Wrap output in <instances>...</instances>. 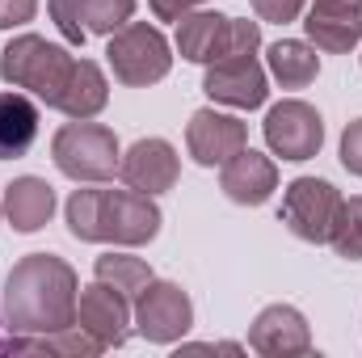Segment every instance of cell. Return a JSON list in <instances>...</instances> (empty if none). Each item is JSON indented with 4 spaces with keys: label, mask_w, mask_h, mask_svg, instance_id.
Returning a JSON list of instances; mask_svg holds the SVG:
<instances>
[{
    "label": "cell",
    "mask_w": 362,
    "mask_h": 358,
    "mask_svg": "<svg viewBox=\"0 0 362 358\" xmlns=\"http://www.w3.org/2000/svg\"><path fill=\"white\" fill-rule=\"evenodd\" d=\"M97 278L110 282L118 295H127V299L135 304L139 291L152 282V270H148L144 258H131V253H105V258H97Z\"/></svg>",
    "instance_id": "cell-21"
},
{
    "label": "cell",
    "mask_w": 362,
    "mask_h": 358,
    "mask_svg": "<svg viewBox=\"0 0 362 358\" xmlns=\"http://www.w3.org/2000/svg\"><path fill=\"white\" fill-rule=\"evenodd\" d=\"M253 8H257L262 21H278V25H286V21L299 17L303 0H253Z\"/></svg>",
    "instance_id": "cell-25"
},
{
    "label": "cell",
    "mask_w": 362,
    "mask_h": 358,
    "mask_svg": "<svg viewBox=\"0 0 362 358\" xmlns=\"http://www.w3.org/2000/svg\"><path fill=\"white\" fill-rule=\"evenodd\" d=\"M185 144H189V156L198 165H228L236 152H245V122L232 118V114H215V110H198L189 118V131H185Z\"/></svg>",
    "instance_id": "cell-12"
},
{
    "label": "cell",
    "mask_w": 362,
    "mask_h": 358,
    "mask_svg": "<svg viewBox=\"0 0 362 358\" xmlns=\"http://www.w3.org/2000/svg\"><path fill=\"white\" fill-rule=\"evenodd\" d=\"M76 325L89 329L105 350L110 346H122L131 337V299L118 295L110 282L97 278L93 287L81 291V299H76Z\"/></svg>",
    "instance_id": "cell-11"
},
{
    "label": "cell",
    "mask_w": 362,
    "mask_h": 358,
    "mask_svg": "<svg viewBox=\"0 0 362 358\" xmlns=\"http://www.w3.org/2000/svg\"><path fill=\"white\" fill-rule=\"evenodd\" d=\"M303 30L320 51H350L362 38V0H312Z\"/></svg>",
    "instance_id": "cell-14"
},
{
    "label": "cell",
    "mask_w": 362,
    "mask_h": 358,
    "mask_svg": "<svg viewBox=\"0 0 362 358\" xmlns=\"http://www.w3.org/2000/svg\"><path fill=\"white\" fill-rule=\"evenodd\" d=\"M76 4L81 0H51V21L59 25V34L68 38V42H85V30H81V21H76Z\"/></svg>",
    "instance_id": "cell-24"
},
{
    "label": "cell",
    "mask_w": 362,
    "mask_h": 358,
    "mask_svg": "<svg viewBox=\"0 0 362 358\" xmlns=\"http://www.w3.org/2000/svg\"><path fill=\"white\" fill-rule=\"evenodd\" d=\"M81 282L55 253H30L4 278V312L13 333H59L76 325Z\"/></svg>",
    "instance_id": "cell-1"
},
{
    "label": "cell",
    "mask_w": 362,
    "mask_h": 358,
    "mask_svg": "<svg viewBox=\"0 0 362 358\" xmlns=\"http://www.w3.org/2000/svg\"><path fill=\"white\" fill-rule=\"evenodd\" d=\"M329 245H333L346 262H362V198L341 202L337 224H333V232H329Z\"/></svg>",
    "instance_id": "cell-23"
},
{
    "label": "cell",
    "mask_w": 362,
    "mask_h": 358,
    "mask_svg": "<svg viewBox=\"0 0 362 358\" xmlns=\"http://www.w3.org/2000/svg\"><path fill=\"white\" fill-rule=\"evenodd\" d=\"M194 4H202V0H152V13L160 21H181L185 13H194Z\"/></svg>",
    "instance_id": "cell-28"
},
{
    "label": "cell",
    "mask_w": 362,
    "mask_h": 358,
    "mask_svg": "<svg viewBox=\"0 0 362 358\" xmlns=\"http://www.w3.org/2000/svg\"><path fill=\"white\" fill-rule=\"evenodd\" d=\"M249 346L262 350V354H308L312 350V337H308V321L286 308V304H274L257 316L253 333H249Z\"/></svg>",
    "instance_id": "cell-16"
},
{
    "label": "cell",
    "mask_w": 362,
    "mask_h": 358,
    "mask_svg": "<svg viewBox=\"0 0 362 358\" xmlns=\"http://www.w3.org/2000/svg\"><path fill=\"white\" fill-rule=\"evenodd\" d=\"M72 64H76V59H72L64 47H55V42H47V38H38V34H21V38H13V42L4 47L0 72H4L8 85L34 89L47 105H55L59 93H64V85H68V76H72Z\"/></svg>",
    "instance_id": "cell-3"
},
{
    "label": "cell",
    "mask_w": 362,
    "mask_h": 358,
    "mask_svg": "<svg viewBox=\"0 0 362 358\" xmlns=\"http://www.w3.org/2000/svg\"><path fill=\"white\" fill-rule=\"evenodd\" d=\"M118 178L139 194H160L177 181V152L165 139H139L118 161Z\"/></svg>",
    "instance_id": "cell-13"
},
{
    "label": "cell",
    "mask_w": 362,
    "mask_h": 358,
    "mask_svg": "<svg viewBox=\"0 0 362 358\" xmlns=\"http://www.w3.org/2000/svg\"><path fill=\"white\" fill-rule=\"evenodd\" d=\"M257 42H262L257 21L219 17V13H185L177 30L181 55L194 64H215L223 55H249L257 51Z\"/></svg>",
    "instance_id": "cell-5"
},
{
    "label": "cell",
    "mask_w": 362,
    "mask_h": 358,
    "mask_svg": "<svg viewBox=\"0 0 362 358\" xmlns=\"http://www.w3.org/2000/svg\"><path fill=\"white\" fill-rule=\"evenodd\" d=\"M105 55H110V68L122 85H156L173 64L165 34L148 21H127L118 34H110Z\"/></svg>",
    "instance_id": "cell-6"
},
{
    "label": "cell",
    "mask_w": 362,
    "mask_h": 358,
    "mask_svg": "<svg viewBox=\"0 0 362 358\" xmlns=\"http://www.w3.org/2000/svg\"><path fill=\"white\" fill-rule=\"evenodd\" d=\"M105 97H110V85H105L101 68L93 59H76L68 85H64L59 101H55V110H64L68 118H93L105 105Z\"/></svg>",
    "instance_id": "cell-19"
},
{
    "label": "cell",
    "mask_w": 362,
    "mask_h": 358,
    "mask_svg": "<svg viewBox=\"0 0 362 358\" xmlns=\"http://www.w3.org/2000/svg\"><path fill=\"white\" fill-rule=\"evenodd\" d=\"M206 97L223 101V105H236V110H257L266 101V68L249 55H223L211 64L206 81H202Z\"/></svg>",
    "instance_id": "cell-10"
},
{
    "label": "cell",
    "mask_w": 362,
    "mask_h": 358,
    "mask_svg": "<svg viewBox=\"0 0 362 358\" xmlns=\"http://www.w3.org/2000/svg\"><path fill=\"white\" fill-rule=\"evenodd\" d=\"M135 0H81L76 4V21L85 34H114L131 21Z\"/></svg>",
    "instance_id": "cell-22"
},
{
    "label": "cell",
    "mask_w": 362,
    "mask_h": 358,
    "mask_svg": "<svg viewBox=\"0 0 362 358\" xmlns=\"http://www.w3.org/2000/svg\"><path fill=\"white\" fill-rule=\"evenodd\" d=\"M219 185H223V194H228L232 202H240V207H262L274 190H278V169H274L270 156L245 148V152H236V156L223 165Z\"/></svg>",
    "instance_id": "cell-15"
},
{
    "label": "cell",
    "mask_w": 362,
    "mask_h": 358,
    "mask_svg": "<svg viewBox=\"0 0 362 358\" xmlns=\"http://www.w3.org/2000/svg\"><path fill=\"white\" fill-rule=\"evenodd\" d=\"M55 165L59 173H68L72 181H105L118 173V139L110 127L89 122V118H76L68 127H59L55 144Z\"/></svg>",
    "instance_id": "cell-4"
},
{
    "label": "cell",
    "mask_w": 362,
    "mask_h": 358,
    "mask_svg": "<svg viewBox=\"0 0 362 358\" xmlns=\"http://www.w3.org/2000/svg\"><path fill=\"white\" fill-rule=\"evenodd\" d=\"M68 228L76 241H114V245H144L160 232V211L152 194L139 190H76L68 198Z\"/></svg>",
    "instance_id": "cell-2"
},
{
    "label": "cell",
    "mask_w": 362,
    "mask_h": 358,
    "mask_svg": "<svg viewBox=\"0 0 362 358\" xmlns=\"http://www.w3.org/2000/svg\"><path fill=\"white\" fill-rule=\"evenodd\" d=\"M194 321V308H189V295L173 287V282H148L135 299V329L148 337V342H177L181 333L189 329Z\"/></svg>",
    "instance_id": "cell-8"
},
{
    "label": "cell",
    "mask_w": 362,
    "mask_h": 358,
    "mask_svg": "<svg viewBox=\"0 0 362 358\" xmlns=\"http://www.w3.org/2000/svg\"><path fill=\"white\" fill-rule=\"evenodd\" d=\"M34 8H38V0H0V30L30 21V17H34Z\"/></svg>",
    "instance_id": "cell-27"
},
{
    "label": "cell",
    "mask_w": 362,
    "mask_h": 358,
    "mask_svg": "<svg viewBox=\"0 0 362 358\" xmlns=\"http://www.w3.org/2000/svg\"><path fill=\"white\" fill-rule=\"evenodd\" d=\"M320 139H325V127H320V114L308 101H278L266 114V144L282 161H308V156H316Z\"/></svg>",
    "instance_id": "cell-9"
},
{
    "label": "cell",
    "mask_w": 362,
    "mask_h": 358,
    "mask_svg": "<svg viewBox=\"0 0 362 358\" xmlns=\"http://www.w3.org/2000/svg\"><path fill=\"white\" fill-rule=\"evenodd\" d=\"M341 194H337V185L325 178H299L286 185V194H282V224L299 236V241H308V245H329V232H333V224H337V211H341Z\"/></svg>",
    "instance_id": "cell-7"
},
{
    "label": "cell",
    "mask_w": 362,
    "mask_h": 358,
    "mask_svg": "<svg viewBox=\"0 0 362 358\" xmlns=\"http://www.w3.org/2000/svg\"><path fill=\"white\" fill-rule=\"evenodd\" d=\"M55 211V190L42 178H17L4 194V215L17 232H38Z\"/></svg>",
    "instance_id": "cell-18"
},
{
    "label": "cell",
    "mask_w": 362,
    "mask_h": 358,
    "mask_svg": "<svg viewBox=\"0 0 362 358\" xmlns=\"http://www.w3.org/2000/svg\"><path fill=\"white\" fill-rule=\"evenodd\" d=\"M38 139V105L25 93H0V161H17Z\"/></svg>",
    "instance_id": "cell-17"
},
{
    "label": "cell",
    "mask_w": 362,
    "mask_h": 358,
    "mask_svg": "<svg viewBox=\"0 0 362 358\" xmlns=\"http://www.w3.org/2000/svg\"><path fill=\"white\" fill-rule=\"evenodd\" d=\"M341 165L362 178V118L358 122H350L346 135H341Z\"/></svg>",
    "instance_id": "cell-26"
},
{
    "label": "cell",
    "mask_w": 362,
    "mask_h": 358,
    "mask_svg": "<svg viewBox=\"0 0 362 358\" xmlns=\"http://www.w3.org/2000/svg\"><path fill=\"white\" fill-rule=\"evenodd\" d=\"M270 72L282 89H303V85L316 81L320 55H316V47H308L299 38H282V42L270 47Z\"/></svg>",
    "instance_id": "cell-20"
}]
</instances>
